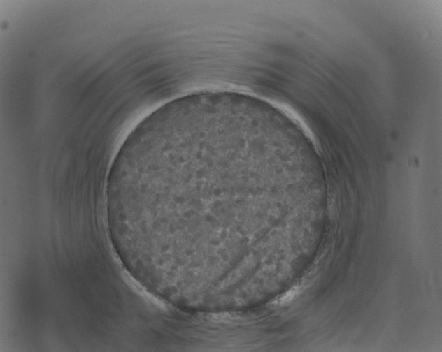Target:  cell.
<instances>
[{
  "label": "cell",
  "instance_id": "6da1fadb",
  "mask_svg": "<svg viewBox=\"0 0 442 352\" xmlns=\"http://www.w3.org/2000/svg\"><path fill=\"white\" fill-rule=\"evenodd\" d=\"M254 140L232 131H172L140 142L112 164L118 248L132 270L160 286L190 277L202 250L243 245L244 210L270 166Z\"/></svg>",
  "mask_w": 442,
  "mask_h": 352
},
{
  "label": "cell",
  "instance_id": "7a4b0ae2",
  "mask_svg": "<svg viewBox=\"0 0 442 352\" xmlns=\"http://www.w3.org/2000/svg\"><path fill=\"white\" fill-rule=\"evenodd\" d=\"M296 293H297V291L295 289L290 291L286 294H285L283 298H280V302L281 304H284L289 302L294 298Z\"/></svg>",
  "mask_w": 442,
  "mask_h": 352
}]
</instances>
